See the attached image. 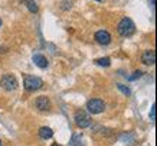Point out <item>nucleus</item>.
Listing matches in <instances>:
<instances>
[{
	"label": "nucleus",
	"instance_id": "a211bd4d",
	"mask_svg": "<svg viewBox=\"0 0 157 146\" xmlns=\"http://www.w3.org/2000/svg\"><path fill=\"white\" fill-rule=\"evenodd\" d=\"M148 3H150V6H151V9L154 10V6H156V0H148Z\"/></svg>",
	"mask_w": 157,
	"mask_h": 146
},
{
	"label": "nucleus",
	"instance_id": "4be33fe9",
	"mask_svg": "<svg viewBox=\"0 0 157 146\" xmlns=\"http://www.w3.org/2000/svg\"><path fill=\"white\" fill-rule=\"evenodd\" d=\"M97 2H101V0H97Z\"/></svg>",
	"mask_w": 157,
	"mask_h": 146
},
{
	"label": "nucleus",
	"instance_id": "f8f14e48",
	"mask_svg": "<svg viewBox=\"0 0 157 146\" xmlns=\"http://www.w3.org/2000/svg\"><path fill=\"white\" fill-rule=\"evenodd\" d=\"M69 146H84V145H82V135H81V133H76V135H74V136H72Z\"/></svg>",
	"mask_w": 157,
	"mask_h": 146
},
{
	"label": "nucleus",
	"instance_id": "ddd939ff",
	"mask_svg": "<svg viewBox=\"0 0 157 146\" xmlns=\"http://www.w3.org/2000/svg\"><path fill=\"white\" fill-rule=\"evenodd\" d=\"M95 64L100 67H109L111 65V59L109 58H98V59H95Z\"/></svg>",
	"mask_w": 157,
	"mask_h": 146
},
{
	"label": "nucleus",
	"instance_id": "0eeeda50",
	"mask_svg": "<svg viewBox=\"0 0 157 146\" xmlns=\"http://www.w3.org/2000/svg\"><path fill=\"white\" fill-rule=\"evenodd\" d=\"M36 107L40 112H48L49 108H51V100L46 95H40V97L36 99Z\"/></svg>",
	"mask_w": 157,
	"mask_h": 146
},
{
	"label": "nucleus",
	"instance_id": "7ed1b4c3",
	"mask_svg": "<svg viewBox=\"0 0 157 146\" xmlns=\"http://www.w3.org/2000/svg\"><path fill=\"white\" fill-rule=\"evenodd\" d=\"M74 120H75L76 126L81 127V129H85V127L91 126V117L85 110H78L75 113V116H74Z\"/></svg>",
	"mask_w": 157,
	"mask_h": 146
},
{
	"label": "nucleus",
	"instance_id": "412c9836",
	"mask_svg": "<svg viewBox=\"0 0 157 146\" xmlns=\"http://www.w3.org/2000/svg\"><path fill=\"white\" fill-rule=\"evenodd\" d=\"M0 146H2V140H0Z\"/></svg>",
	"mask_w": 157,
	"mask_h": 146
},
{
	"label": "nucleus",
	"instance_id": "f03ea898",
	"mask_svg": "<svg viewBox=\"0 0 157 146\" xmlns=\"http://www.w3.org/2000/svg\"><path fill=\"white\" fill-rule=\"evenodd\" d=\"M23 87H25V90H28V91H36V90H40L43 87V81L40 80L39 77L25 75Z\"/></svg>",
	"mask_w": 157,
	"mask_h": 146
},
{
	"label": "nucleus",
	"instance_id": "20e7f679",
	"mask_svg": "<svg viewBox=\"0 0 157 146\" xmlns=\"http://www.w3.org/2000/svg\"><path fill=\"white\" fill-rule=\"evenodd\" d=\"M0 87L6 91H13L17 88V80L16 77L12 74H5V75L0 78Z\"/></svg>",
	"mask_w": 157,
	"mask_h": 146
},
{
	"label": "nucleus",
	"instance_id": "9b49d317",
	"mask_svg": "<svg viewBox=\"0 0 157 146\" xmlns=\"http://www.w3.org/2000/svg\"><path fill=\"white\" fill-rule=\"evenodd\" d=\"M23 3L26 5V7H28V10L30 12V13H38V5H36V2L35 0H23Z\"/></svg>",
	"mask_w": 157,
	"mask_h": 146
},
{
	"label": "nucleus",
	"instance_id": "6ab92c4d",
	"mask_svg": "<svg viewBox=\"0 0 157 146\" xmlns=\"http://www.w3.org/2000/svg\"><path fill=\"white\" fill-rule=\"evenodd\" d=\"M52 146H61V145H52Z\"/></svg>",
	"mask_w": 157,
	"mask_h": 146
},
{
	"label": "nucleus",
	"instance_id": "9d476101",
	"mask_svg": "<svg viewBox=\"0 0 157 146\" xmlns=\"http://www.w3.org/2000/svg\"><path fill=\"white\" fill-rule=\"evenodd\" d=\"M39 136L42 137V139H51V137L53 136V130L51 129V127L43 126V127L39 129Z\"/></svg>",
	"mask_w": 157,
	"mask_h": 146
},
{
	"label": "nucleus",
	"instance_id": "f257e3e1",
	"mask_svg": "<svg viewBox=\"0 0 157 146\" xmlns=\"http://www.w3.org/2000/svg\"><path fill=\"white\" fill-rule=\"evenodd\" d=\"M117 30L121 36L127 38V36H131L134 32H136V25L130 18H124V19L120 20L118 26H117Z\"/></svg>",
	"mask_w": 157,
	"mask_h": 146
},
{
	"label": "nucleus",
	"instance_id": "f3484780",
	"mask_svg": "<svg viewBox=\"0 0 157 146\" xmlns=\"http://www.w3.org/2000/svg\"><path fill=\"white\" fill-rule=\"evenodd\" d=\"M150 120H151L153 123L156 122V104L151 106V110H150Z\"/></svg>",
	"mask_w": 157,
	"mask_h": 146
},
{
	"label": "nucleus",
	"instance_id": "423d86ee",
	"mask_svg": "<svg viewBox=\"0 0 157 146\" xmlns=\"http://www.w3.org/2000/svg\"><path fill=\"white\" fill-rule=\"evenodd\" d=\"M94 39H95V41L100 43V45H108V43L111 42V35H109L108 30L101 29V30H97V32H95V35H94Z\"/></svg>",
	"mask_w": 157,
	"mask_h": 146
},
{
	"label": "nucleus",
	"instance_id": "dca6fc26",
	"mask_svg": "<svg viewBox=\"0 0 157 146\" xmlns=\"http://www.w3.org/2000/svg\"><path fill=\"white\" fill-rule=\"evenodd\" d=\"M141 75H143V72H141L140 70H138V71H134V74L128 77V80L130 81H136V80H138V78H141Z\"/></svg>",
	"mask_w": 157,
	"mask_h": 146
},
{
	"label": "nucleus",
	"instance_id": "2eb2a0df",
	"mask_svg": "<svg viewBox=\"0 0 157 146\" xmlns=\"http://www.w3.org/2000/svg\"><path fill=\"white\" fill-rule=\"evenodd\" d=\"M72 3H74V0H62L61 9L62 10H69L72 7Z\"/></svg>",
	"mask_w": 157,
	"mask_h": 146
},
{
	"label": "nucleus",
	"instance_id": "4468645a",
	"mask_svg": "<svg viewBox=\"0 0 157 146\" xmlns=\"http://www.w3.org/2000/svg\"><path fill=\"white\" fill-rule=\"evenodd\" d=\"M117 88H118L124 95H130V94H131V90H130L127 85H124V84H117Z\"/></svg>",
	"mask_w": 157,
	"mask_h": 146
},
{
	"label": "nucleus",
	"instance_id": "aec40b11",
	"mask_svg": "<svg viewBox=\"0 0 157 146\" xmlns=\"http://www.w3.org/2000/svg\"><path fill=\"white\" fill-rule=\"evenodd\" d=\"M0 25H2V19H0Z\"/></svg>",
	"mask_w": 157,
	"mask_h": 146
},
{
	"label": "nucleus",
	"instance_id": "1a4fd4ad",
	"mask_svg": "<svg viewBox=\"0 0 157 146\" xmlns=\"http://www.w3.org/2000/svg\"><path fill=\"white\" fill-rule=\"evenodd\" d=\"M33 62L35 65H38L39 68H46L48 67V59H46V57H43L42 54H35L33 55Z\"/></svg>",
	"mask_w": 157,
	"mask_h": 146
},
{
	"label": "nucleus",
	"instance_id": "39448f33",
	"mask_svg": "<svg viewBox=\"0 0 157 146\" xmlns=\"http://www.w3.org/2000/svg\"><path fill=\"white\" fill-rule=\"evenodd\" d=\"M86 110L91 114H100L105 110V103L101 99H92L86 103Z\"/></svg>",
	"mask_w": 157,
	"mask_h": 146
},
{
	"label": "nucleus",
	"instance_id": "6e6552de",
	"mask_svg": "<svg viewBox=\"0 0 157 146\" xmlns=\"http://www.w3.org/2000/svg\"><path fill=\"white\" fill-rule=\"evenodd\" d=\"M141 61L146 65H154L156 64V52L154 49H148V51H144L143 57H141Z\"/></svg>",
	"mask_w": 157,
	"mask_h": 146
}]
</instances>
